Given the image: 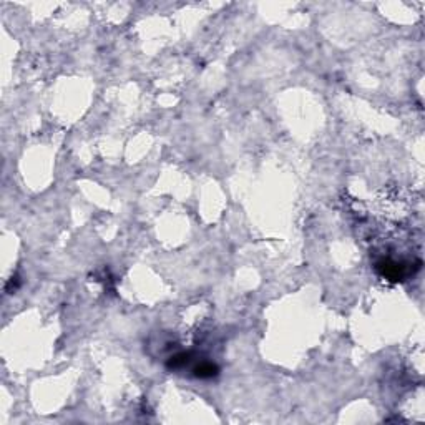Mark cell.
<instances>
[{"label": "cell", "instance_id": "obj_1", "mask_svg": "<svg viewBox=\"0 0 425 425\" xmlns=\"http://www.w3.org/2000/svg\"><path fill=\"white\" fill-rule=\"evenodd\" d=\"M216 374H218V367L212 362H201L195 369V375L200 379H211V377H214Z\"/></svg>", "mask_w": 425, "mask_h": 425}]
</instances>
